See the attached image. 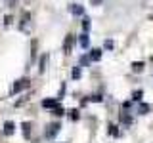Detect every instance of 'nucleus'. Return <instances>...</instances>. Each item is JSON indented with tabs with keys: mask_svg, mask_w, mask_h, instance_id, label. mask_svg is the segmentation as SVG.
Listing matches in <instances>:
<instances>
[{
	"mask_svg": "<svg viewBox=\"0 0 153 143\" xmlns=\"http://www.w3.org/2000/svg\"><path fill=\"white\" fill-rule=\"evenodd\" d=\"M59 124H57V122H54V124H50V126H48L46 128V132H44V136L48 137V139H52V137H56L57 136V132H59Z\"/></svg>",
	"mask_w": 153,
	"mask_h": 143,
	"instance_id": "f257e3e1",
	"label": "nucleus"
},
{
	"mask_svg": "<svg viewBox=\"0 0 153 143\" xmlns=\"http://www.w3.org/2000/svg\"><path fill=\"white\" fill-rule=\"evenodd\" d=\"M27 86H29V80L27 78H21V80H17V82L13 84V90H12V92L17 94V92H21L23 88H27Z\"/></svg>",
	"mask_w": 153,
	"mask_h": 143,
	"instance_id": "f03ea898",
	"label": "nucleus"
},
{
	"mask_svg": "<svg viewBox=\"0 0 153 143\" xmlns=\"http://www.w3.org/2000/svg\"><path fill=\"white\" fill-rule=\"evenodd\" d=\"M42 107H46V109H56V107H57V101H56V99H44V101H42Z\"/></svg>",
	"mask_w": 153,
	"mask_h": 143,
	"instance_id": "7ed1b4c3",
	"label": "nucleus"
},
{
	"mask_svg": "<svg viewBox=\"0 0 153 143\" xmlns=\"http://www.w3.org/2000/svg\"><path fill=\"white\" fill-rule=\"evenodd\" d=\"M100 57H102V52H100V50H92V52H90V59H92V61H100Z\"/></svg>",
	"mask_w": 153,
	"mask_h": 143,
	"instance_id": "20e7f679",
	"label": "nucleus"
},
{
	"mask_svg": "<svg viewBox=\"0 0 153 143\" xmlns=\"http://www.w3.org/2000/svg\"><path fill=\"white\" fill-rule=\"evenodd\" d=\"M71 12L75 13V15H82V6H79V4H75V6H71Z\"/></svg>",
	"mask_w": 153,
	"mask_h": 143,
	"instance_id": "39448f33",
	"label": "nucleus"
},
{
	"mask_svg": "<svg viewBox=\"0 0 153 143\" xmlns=\"http://www.w3.org/2000/svg\"><path fill=\"white\" fill-rule=\"evenodd\" d=\"M4 132H6L8 136H10V133L13 132V124H12V122H6V124H4Z\"/></svg>",
	"mask_w": 153,
	"mask_h": 143,
	"instance_id": "423d86ee",
	"label": "nucleus"
},
{
	"mask_svg": "<svg viewBox=\"0 0 153 143\" xmlns=\"http://www.w3.org/2000/svg\"><path fill=\"white\" fill-rule=\"evenodd\" d=\"M132 69H134V71H142V69H143V63H134Z\"/></svg>",
	"mask_w": 153,
	"mask_h": 143,
	"instance_id": "0eeeda50",
	"label": "nucleus"
},
{
	"mask_svg": "<svg viewBox=\"0 0 153 143\" xmlns=\"http://www.w3.org/2000/svg\"><path fill=\"white\" fill-rule=\"evenodd\" d=\"M69 50H71V36L67 38V42H65V52L69 54Z\"/></svg>",
	"mask_w": 153,
	"mask_h": 143,
	"instance_id": "6e6552de",
	"label": "nucleus"
},
{
	"mask_svg": "<svg viewBox=\"0 0 153 143\" xmlns=\"http://www.w3.org/2000/svg\"><path fill=\"white\" fill-rule=\"evenodd\" d=\"M82 27H84V31H88V27H90V19H88V17H84V23H82Z\"/></svg>",
	"mask_w": 153,
	"mask_h": 143,
	"instance_id": "1a4fd4ad",
	"label": "nucleus"
},
{
	"mask_svg": "<svg viewBox=\"0 0 153 143\" xmlns=\"http://www.w3.org/2000/svg\"><path fill=\"white\" fill-rule=\"evenodd\" d=\"M80 44H82V46H86V44H88V38H86V35H82V36H80Z\"/></svg>",
	"mask_w": 153,
	"mask_h": 143,
	"instance_id": "9d476101",
	"label": "nucleus"
},
{
	"mask_svg": "<svg viewBox=\"0 0 153 143\" xmlns=\"http://www.w3.org/2000/svg\"><path fill=\"white\" fill-rule=\"evenodd\" d=\"M73 76H75V78H79V76H80V69H79V67L73 71Z\"/></svg>",
	"mask_w": 153,
	"mask_h": 143,
	"instance_id": "9b49d317",
	"label": "nucleus"
},
{
	"mask_svg": "<svg viewBox=\"0 0 153 143\" xmlns=\"http://www.w3.org/2000/svg\"><path fill=\"white\" fill-rule=\"evenodd\" d=\"M90 2H92V4H100V2H102V0H90Z\"/></svg>",
	"mask_w": 153,
	"mask_h": 143,
	"instance_id": "f8f14e48",
	"label": "nucleus"
},
{
	"mask_svg": "<svg viewBox=\"0 0 153 143\" xmlns=\"http://www.w3.org/2000/svg\"><path fill=\"white\" fill-rule=\"evenodd\" d=\"M13 2H16V0H8V4H13Z\"/></svg>",
	"mask_w": 153,
	"mask_h": 143,
	"instance_id": "ddd939ff",
	"label": "nucleus"
}]
</instances>
